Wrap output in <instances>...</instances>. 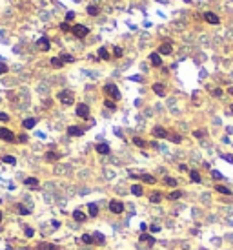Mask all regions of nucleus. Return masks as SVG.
Listing matches in <instances>:
<instances>
[{
    "label": "nucleus",
    "mask_w": 233,
    "mask_h": 250,
    "mask_svg": "<svg viewBox=\"0 0 233 250\" xmlns=\"http://www.w3.org/2000/svg\"><path fill=\"white\" fill-rule=\"evenodd\" d=\"M73 219L78 221V223H82V221H86V219H88V215L84 214V212H80V210H75V212H73Z\"/></svg>",
    "instance_id": "f8f14e48"
},
{
    "label": "nucleus",
    "mask_w": 233,
    "mask_h": 250,
    "mask_svg": "<svg viewBox=\"0 0 233 250\" xmlns=\"http://www.w3.org/2000/svg\"><path fill=\"white\" fill-rule=\"evenodd\" d=\"M153 91H155L157 95H160V97H164V95H166V90H164V86H162V84H153Z\"/></svg>",
    "instance_id": "a211bd4d"
},
{
    "label": "nucleus",
    "mask_w": 233,
    "mask_h": 250,
    "mask_svg": "<svg viewBox=\"0 0 233 250\" xmlns=\"http://www.w3.org/2000/svg\"><path fill=\"white\" fill-rule=\"evenodd\" d=\"M140 241H147L150 245H155V239L150 234H140Z\"/></svg>",
    "instance_id": "b1692460"
},
{
    "label": "nucleus",
    "mask_w": 233,
    "mask_h": 250,
    "mask_svg": "<svg viewBox=\"0 0 233 250\" xmlns=\"http://www.w3.org/2000/svg\"><path fill=\"white\" fill-rule=\"evenodd\" d=\"M213 95H215V97H220V95H222V90H213Z\"/></svg>",
    "instance_id": "3c124183"
},
{
    "label": "nucleus",
    "mask_w": 233,
    "mask_h": 250,
    "mask_svg": "<svg viewBox=\"0 0 233 250\" xmlns=\"http://www.w3.org/2000/svg\"><path fill=\"white\" fill-rule=\"evenodd\" d=\"M60 29H62V31H66V33H68V31H71L73 28H71V26H69L68 22H62V24H60Z\"/></svg>",
    "instance_id": "ea45409f"
},
{
    "label": "nucleus",
    "mask_w": 233,
    "mask_h": 250,
    "mask_svg": "<svg viewBox=\"0 0 233 250\" xmlns=\"http://www.w3.org/2000/svg\"><path fill=\"white\" fill-rule=\"evenodd\" d=\"M104 104H106V108H109V110H115V108H116V104H115L113 101H109V99H108V101H106Z\"/></svg>",
    "instance_id": "a19ab883"
},
{
    "label": "nucleus",
    "mask_w": 233,
    "mask_h": 250,
    "mask_svg": "<svg viewBox=\"0 0 233 250\" xmlns=\"http://www.w3.org/2000/svg\"><path fill=\"white\" fill-rule=\"evenodd\" d=\"M171 51H173V48H171V44L169 42H166V44H162L160 48H158V55H171Z\"/></svg>",
    "instance_id": "9d476101"
},
{
    "label": "nucleus",
    "mask_w": 233,
    "mask_h": 250,
    "mask_svg": "<svg viewBox=\"0 0 233 250\" xmlns=\"http://www.w3.org/2000/svg\"><path fill=\"white\" fill-rule=\"evenodd\" d=\"M204 20H206L208 24H213V26H217V24L220 22L219 17H217L215 13H211V11H206V13H204Z\"/></svg>",
    "instance_id": "6e6552de"
},
{
    "label": "nucleus",
    "mask_w": 233,
    "mask_h": 250,
    "mask_svg": "<svg viewBox=\"0 0 233 250\" xmlns=\"http://www.w3.org/2000/svg\"><path fill=\"white\" fill-rule=\"evenodd\" d=\"M35 124H37V119H33V117L26 119V121L22 122V126H24L26 130H31V128H35Z\"/></svg>",
    "instance_id": "dca6fc26"
},
{
    "label": "nucleus",
    "mask_w": 233,
    "mask_h": 250,
    "mask_svg": "<svg viewBox=\"0 0 233 250\" xmlns=\"http://www.w3.org/2000/svg\"><path fill=\"white\" fill-rule=\"evenodd\" d=\"M168 137H169V141H171V143H175V144H178V143L182 141V137H181V135H177V133H173V135H168Z\"/></svg>",
    "instance_id": "473e14b6"
},
{
    "label": "nucleus",
    "mask_w": 233,
    "mask_h": 250,
    "mask_svg": "<svg viewBox=\"0 0 233 250\" xmlns=\"http://www.w3.org/2000/svg\"><path fill=\"white\" fill-rule=\"evenodd\" d=\"M82 241L86 243V245H91V243H95V241H93V236H89V234H84V236H82Z\"/></svg>",
    "instance_id": "72a5a7b5"
},
{
    "label": "nucleus",
    "mask_w": 233,
    "mask_h": 250,
    "mask_svg": "<svg viewBox=\"0 0 233 250\" xmlns=\"http://www.w3.org/2000/svg\"><path fill=\"white\" fill-rule=\"evenodd\" d=\"M33 234H35L33 228H26V236H27V237H33Z\"/></svg>",
    "instance_id": "de8ad7c7"
},
{
    "label": "nucleus",
    "mask_w": 233,
    "mask_h": 250,
    "mask_svg": "<svg viewBox=\"0 0 233 250\" xmlns=\"http://www.w3.org/2000/svg\"><path fill=\"white\" fill-rule=\"evenodd\" d=\"M37 48H38V49H42V51H47V49L51 48L49 38H47V37H40V38L37 40Z\"/></svg>",
    "instance_id": "0eeeda50"
},
{
    "label": "nucleus",
    "mask_w": 233,
    "mask_h": 250,
    "mask_svg": "<svg viewBox=\"0 0 233 250\" xmlns=\"http://www.w3.org/2000/svg\"><path fill=\"white\" fill-rule=\"evenodd\" d=\"M58 154H55V151H47V154H46V159L47 161H58Z\"/></svg>",
    "instance_id": "c85d7f7f"
},
{
    "label": "nucleus",
    "mask_w": 233,
    "mask_h": 250,
    "mask_svg": "<svg viewBox=\"0 0 233 250\" xmlns=\"http://www.w3.org/2000/svg\"><path fill=\"white\" fill-rule=\"evenodd\" d=\"M0 121H2V122H6V121H9V117H7V113H2V112H0Z\"/></svg>",
    "instance_id": "a18cd8bd"
},
{
    "label": "nucleus",
    "mask_w": 233,
    "mask_h": 250,
    "mask_svg": "<svg viewBox=\"0 0 233 250\" xmlns=\"http://www.w3.org/2000/svg\"><path fill=\"white\" fill-rule=\"evenodd\" d=\"M51 223H53V228H58V226H60V223H58V221H51Z\"/></svg>",
    "instance_id": "603ef678"
},
{
    "label": "nucleus",
    "mask_w": 233,
    "mask_h": 250,
    "mask_svg": "<svg viewBox=\"0 0 233 250\" xmlns=\"http://www.w3.org/2000/svg\"><path fill=\"white\" fill-rule=\"evenodd\" d=\"M109 210H111L113 214H122V212H124V204H122L120 201L113 199V201L109 203Z\"/></svg>",
    "instance_id": "423d86ee"
},
{
    "label": "nucleus",
    "mask_w": 233,
    "mask_h": 250,
    "mask_svg": "<svg viewBox=\"0 0 233 250\" xmlns=\"http://www.w3.org/2000/svg\"><path fill=\"white\" fill-rule=\"evenodd\" d=\"M0 139L2 141H7V143H15V133L11 132V130H7V128H0Z\"/></svg>",
    "instance_id": "20e7f679"
},
{
    "label": "nucleus",
    "mask_w": 233,
    "mask_h": 250,
    "mask_svg": "<svg viewBox=\"0 0 233 250\" xmlns=\"http://www.w3.org/2000/svg\"><path fill=\"white\" fill-rule=\"evenodd\" d=\"M222 159H224V161H228V162H233V155H229V154L222 155Z\"/></svg>",
    "instance_id": "49530a36"
},
{
    "label": "nucleus",
    "mask_w": 233,
    "mask_h": 250,
    "mask_svg": "<svg viewBox=\"0 0 233 250\" xmlns=\"http://www.w3.org/2000/svg\"><path fill=\"white\" fill-rule=\"evenodd\" d=\"M97 151H99V154H102V155H108L109 154V146L106 144V143H99L97 144Z\"/></svg>",
    "instance_id": "4468645a"
},
{
    "label": "nucleus",
    "mask_w": 233,
    "mask_h": 250,
    "mask_svg": "<svg viewBox=\"0 0 233 250\" xmlns=\"http://www.w3.org/2000/svg\"><path fill=\"white\" fill-rule=\"evenodd\" d=\"M93 241L97 243V245H104V241H106V239H104V236H102L100 232H97V234L93 236Z\"/></svg>",
    "instance_id": "4be33fe9"
},
{
    "label": "nucleus",
    "mask_w": 233,
    "mask_h": 250,
    "mask_svg": "<svg viewBox=\"0 0 233 250\" xmlns=\"http://www.w3.org/2000/svg\"><path fill=\"white\" fill-rule=\"evenodd\" d=\"M104 91H106V95H109L113 101H119L120 99V91H119V88H116L115 84H106L104 86Z\"/></svg>",
    "instance_id": "f03ea898"
},
{
    "label": "nucleus",
    "mask_w": 233,
    "mask_h": 250,
    "mask_svg": "<svg viewBox=\"0 0 233 250\" xmlns=\"http://www.w3.org/2000/svg\"><path fill=\"white\" fill-rule=\"evenodd\" d=\"M133 143L139 146V148H146V141L144 139H140V137H133Z\"/></svg>",
    "instance_id": "cd10ccee"
},
{
    "label": "nucleus",
    "mask_w": 233,
    "mask_h": 250,
    "mask_svg": "<svg viewBox=\"0 0 233 250\" xmlns=\"http://www.w3.org/2000/svg\"><path fill=\"white\" fill-rule=\"evenodd\" d=\"M73 18H75V13H73V11H68V13H66V22H69V20H73Z\"/></svg>",
    "instance_id": "37998d69"
},
{
    "label": "nucleus",
    "mask_w": 233,
    "mask_h": 250,
    "mask_svg": "<svg viewBox=\"0 0 233 250\" xmlns=\"http://www.w3.org/2000/svg\"><path fill=\"white\" fill-rule=\"evenodd\" d=\"M68 135H71V137H80V135H84V130L78 128V126H69V128H68Z\"/></svg>",
    "instance_id": "1a4fd4ad"
},
{
    "label": "nucleus",
    "mask_w": 233,
    "mask_h": 250,
    "mask_svg": "<svg viewBox=\"0 0 233 250\" xmlns=\"http://www.w3.org/2000/svg\"><path fill=\"white\" fill-rule=\"evenodd\" d=\"M27 141V135H18V143H26Z\"/></svg>",
    "instance_id": "09e8293b"
},
{
    "label": "nucleus",
    "mask_w": 233,
    "mask_h": 250,
    "mask_svg": "<svg viewBox=\"0 0 233 250\" xmlns=\"http://www.w3.org/2000/svg\"><path fill=\"white\" fill-rule=\"evenodd\" d=\"M38 250H58L57 245H51V243H40L38 245Z\"/></svg>",
    "instance_id": "f3484780"
},
{
    "label": "nucleus",
    "mask_w": 233,
    "mask_h": 250,
    "mask_svg": "<svg viewBox=\"0 0 233 250\" xmlns=\"http://www.w3.org/2000/svg\"><path fill=\"white\" fill-rule=\"evenodd\" d=\"M164 183L168 184V186H177V179H173V177H166Z\"/></svg>",
    "instance_id": "4c0bfd02"
},
{
    "label": "nucleus",
    "mask_w": 233,
    "mask_h": 250,
    "mask_svg": "<svg viewBox=\"0 0 233 250\" xmlns=\"http://www.w3.org/2000/svg\"><path fill=\"white\" fill-rule=\"evenodd\" d=\"M17 210H18V214H22V215H27L31 212L29 208H26V206H22V204H17Z\"/></svg>",
    "instance_id": "7c9ffc66"
},
{
    "label": "nucleus",
    "mask_w": 233,
    "mask_h": 250,
    "mask_svg": "<svg viewBox=\"0 0 233 250\" xmlns=\"http://www.w3.org/2000/svg\"><path fill=\"white\" fill-rule=\"evenodd\" d=\"M150 201H151V203H160V201H162L160 192H153V193L150 195Z\"/></svg>",
    "instance_id": "6ab92c4d"
},
{
    "label": "nucleus",
    "mask_w": 233,
    "mask_h": 250,
    "mask_svg": "<svg viewBox=\"0 0 233 250\" xmlns=\"http://www.w3.org/2000/svg\"><path fill=\"white\" fill-rule=\"evenodd\" d=\"M77 115L80 119H88L89 117V106L88 104H78L77 106Z\"/></svg>",
    "instance_id": "39448f33"
},
{
    "label": "nucleus",
    "mask_w": 233,
    "mask_h": 250,
    "mask_svg": "<svg viewBox=\"0 0 233 250\" xmlns=\"http://www.w3.org/2000/svg\"><path fill=\"white\" fill-rule=\"evenodd\" d=\"M150 60H151L153 66H162V59H160V55H158V53H151V55H150Z\"/></svg>",
    "instance_id": "ddd939ff"
},
{
    "label": "nucleus",
    "mask_w": 233,
    "mask_h": 250,
    "mask_svg": "<svg viewBox=\"0 0 233 250\" xmlns=\"http://www.w3.org/2000/svg\"><path fill=\"white\" fill-rule=\"evenodd\" d=\"M231 113H233V104H231Z\"/></svg>",
    "instance_id": "4d7b16f0"
},
{
    "label": "nucleus",
    "mask_w": 233,
    "mask_h": 250,
    "mask_svg": "<svg viewBox=\"0 0 233 250\" xmlns=\"http://www.w3.org/2000/svg\"><path fill=\"white\" fill-rule=\"evenodd\" d=\"M211 175H213V179H222V173L219 170H211Z\"/></svg>",
    "instance_id": "79ce46f5"
},
{
    "label": "nucleus",
    "mask_w": 233,
    "mask_h": 250,
    "mask_svg": "<svg viewBox=\"0 0 233 250\" xmlns=\"http://www.w3.org/2000/svg\"><path fill=\"white\" fill-rule=\"evenodd\" d=\"M181 195H182V192H181V190H173L171 193H169V199H171V201H175V199H178V197H181Z\"/></svg>",
    "instance_id": "2f4dec72"
},
{
    "label": "nucleus",
    "mask_w": 233,
    "mask_h": 250,
    "mask_svg": "<svg viewBox=\"0 0 233 250\" xmlns=\"http://www.w3.org/2000/svg\"><path fill=\"white\" fill-rule=\"evenodd\" d=\"M153 135L155 137H160V139H166L168 137V132H166L164 128H160V126H155L153 128Z\"/></svg>",
    "instance_id": "9b49d317"
},
{
    "label": "nucleus",
    "mask_w": 233,
    "mask_h": 250,
    "mask_svg": "<svg viewBox=\"0 0 233 250\" xmlns=\"http://www.w3.org/2000/svg\"><path fill=\"white\" fill-rule=\"evenodd\" d=\"M158 230H160V226H158V225H153L151 226V232H158Z\"/></svg>",
    "instance_id": "8fccbe9b"
},
{
    "label": "nucleus",
    "mask_w": 233,
    "mask_h": 250,
    "mask_svg": "<svg viewBox=\"0 0 233 250\" xmlns=\"http://www.w3.org/2000/svg\"><path fill=\"white\" fill-rule=\"evenodd\" d=\"M58 101H60L62 104H66V106H71L73 102H75V97H73V91H69V90L60 91V93H58Z\"/></svg>",
    "instance_id": "f257e3e1"
},
{
    "label": "nucleus",
    "mask_w": 233,
    "mask_h": 250,
    "mask_svg": "<svg viewBox=\"0 0 233 250\" xmlns=\"http://www.w3.org/2000/svg\"><path fill=\"white\" fill-rule=\"evenodd\" d=\"M88 15L97 17V15H99V7H97V6H88Z\"/></svg>",
    "instance_id": "a878e982"
},
{
    "label": "nucleus",
    "mask_w": 233,
    "mask_h": 250,
    "mask_svg": "<svg viewBox=\"0 0 233 250\" xmlns=\"http://www.w3.org/2000/svg\"><path fill=\"white\" fill-rule=\"evenodd\" d=\"M4 73H7V66L4 62H0V75H4Z\"/></svg>",
    "instance_id": "c03bdc74"
},
{
    "label": "nucleus",
    "mask_w": 233,
    "mask_h": 250,
    "mask_svg": "<svg viewBox=\"0 0 233 250\" xmlns=\"http://www.w3.org/2000/svg\"><path fill=\"white\" fill-rule=\"evenodd\" d=\"M60 60H62V62H73L75 59H73L71 55H68V53H62V55H60Z\"/></svg>",
    "instance_id": "f704fd0d"
},
{
    "label": "nucleus",
    "mask_w": 233,
    "mask_h": 250,
    "mask_svg": "<svg viewBox=\"0 0 233 250\" xmlns=\"http://www.w3.org/2000/svg\"><path fill=\"white\" fill-rule=\"evenodd\" d=\"M24 184H26V186H29V188H37L38 186V179L37 177H27L24 181Z\"/></svg>",
    "instance_id": "2eb2a0df"
},
{
    "label": "nucleus",
    "mask_w": 233,
    "mask_h": 250,
    "mask_svg": "<svg viewBox=\"0 0 233 250\" xmlns=\"http://www.w3.org/2000/svg\"><path fill=\"white\" fill-rule=\"evenodd\" d=\"M0 221H2V212H0Z\"/></svg>",
    "instance_id": "6e6d98bb"
},
{
    "label": "nucleus",
    "mask_w": 233,
    "mask_h": 250,
    "mask_svg": "<svg viewBox=\"0 0 233 250\" xmlns=\"http://www.w3.org/2000/svg\"><path fill=\"white\" fill-rule=\"evenodd\" d=\"M189 177H191L193 183H200V173H198L197 170H191V172H189Z\"/></svg>",
    "instance_id": "5701e85b"
},
{
    "label": "nucleus",
    "mask_w": 233,
    "mask_h": 250,
    "mask_svg": "<svg viewBox=\"0 0 233 250\" xmlns=\"http://www.w3.org/2000/svg\"><path fill=\"white\" fill-rule=\"evenodd\" d=\"M113 55H115L116 59H120V57L124 55V53H122V48H116V46H115V48H113Z\"/></svg>",
    "instance_id": "58836bf2"
},
{
    "label": "nucleus",
    "mask_w": 233,
    "mask_h": 250,
    "mask_svg": "<svg viewBox=\"0 0 233 250\" xmlns=\"http://www.w3.org/2000/svg\"><path fill=\"white\" fill-rule=\"evenodd\" d=\"M51 66L53 68H62V66H64V62L60 60V57H53L51 59Z\"/></svg>",
    "instance_id": "412c9836"
},
{
    "label": "nucleus",
    "mask_w": 233,
    "mask_h": 250,
    "mask_svg": "<svg viewBox=\"0 0 233 250\" xmlns=\"http://www.w3.org/2000/svg\"><path fill=\"white\" fill-rule=\"evenodd\" d=\"M142 181H146L147 184H155V177L153 175H147V173H146V175H142Z\"/></svg>",
    "instance_id": "e433bc0d"
},
{
    "label": "nucleus",
    "mask_w": 233,
    "mask_h": 250,
    "mask_svg": "<svg viewBox=\"0 0 233 250\" xmlns=\"http://www.w3.org/2000/svg\"><path fill=\"white\" fill-rule=\"evenodd\" d=\"M131 193L133 195H142V186H140V184H133V186H131Z\"/></svg>",
    "instance_id": "393cba45"
},
{
    "label": "nucleus",
    "mask_w": 233,
    "mask_h": 250,
    "mask_svg": "<svg viewBox=\"0 0 233 250\" xmlns=\"http://www.w3.org/2000/svg\"><path fill=\"white\" fill-rule=\"evenodd\" d=\"M217 192H219V193H224V195H229V193H231V192H229V188L222 186V184H217Z\"/></svg>",
    "instance_id": "c756f323"
},
{
    "label": "nucleus",
    "mask_w": 233,
    "mask_h": 250,
    "mask_svg": "<svg viewBox=\"0 0 233 250\" xmlns=\"http://www.w3.org/2000/svg\"><path fill=\"white\" fill-rule=\"evenodd\" d=\"M99 57H100V59H104V60H108V59H109L108 49H106V48H100V49H99Z\"/></svg>",
    "instance_id": "bb28decb"
},
{
    "label": "nucleus",
    "mask_w": 233,
    "mask_h": 250,
    "mask_svg": "<svg viewBox=\"0 0 233 250\" xmlns=\"http://www.w3.org/2000/svg\"><path fill=\"white\" fill-rule=\"evenodd\" d=\"M6 250H13V248H11V246H7V248H6Z\"/></svg>",
    "instance_id": "5fc2aeb1"
},
{
    "label": "nucleus",
    "mask_w": 233,
    "mask_h": 250,
    "mask_svg": "<svg viewBox=\"0 0 233 250\" xmlns=\"http://www.w3.org/2000/svg\"><path fill=\"white\" fill-rule=\"evenodd\" d=\"M88 208H89V215H91V217H97V215H99V208H97V204H95V203L88 204Z\"/></svg>",
    "instance_id": "aec40b11"
},
{
    "label": "nucleus",
    "mask_w": 233,
    "mask_h": 250,
    "mask_svg": "<svg viewBox=\"0 0 233 250\" xmlns=\"http://www.w3.org/2000/svg\"><path fill=\"white\" fill-rule=\"evenodd\" d=\"M2 161H4V162H7V164H15V162H17V159H15V157H11V155H4V157H2Z\"/></svg>",
    "instance_id": "c9c22d12"
},
{
    "label": "nucleus",
    "mask_w": 233,
    "mask_h": 250,
    "mask_svg": "<svg viewBox=\"0 0 233 250\" xmlns=\"http://www.w3.org/2000/svg\"><path fill=\"white\" fill-rule=\"evenodd\" d=\"M228 91H229V93H231V95H233V88H229V90H228Z\"/></svg>",
    "instance_id": "864d4df0"
},
{
    "label": "nucleus",
    "mask_w": 233,
    "mask_h": 250,
    "mask_svg": "<svg viewBox=\"0 0 233 250\" xmlns=\"http://www.w3.org/2000/svg\"><path fill=\"white\" fill-rule=\"evenodd\" d=\"M71 31H73V35L78 37V38H84V37H86V35L89 33V29H88L86 26H84V24H75Z\"/></svg>",
    "instance_id": "7ed1b4c3"
}]
</instances>
